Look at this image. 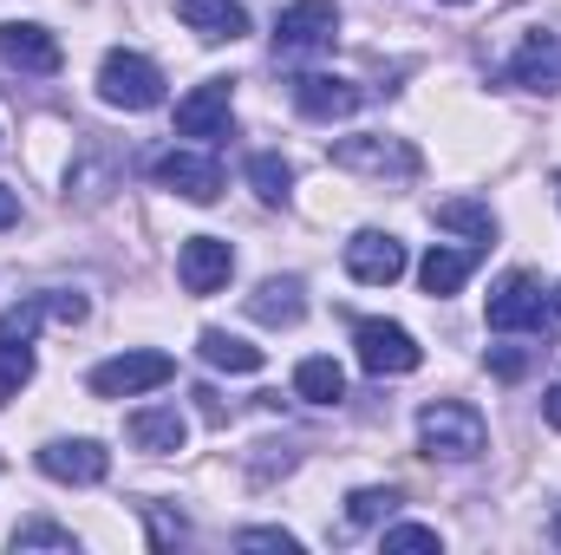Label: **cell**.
Here are the masks:
<instances>
[{
    "mask_svg": "<svg viewBox=\"0 0 561 555\" xmlns=\"http://www.w3.org/2000/svg\"><path fill=\"white\" fill-rule=\"evenodd\" d=\"M549 536H556V550H561V510H556V523H549Z\"/></svg>",
    "mask_w": 561,
    "mask_h": 555,
    "instance_id": "d590c367",
    "label": "cell"
},
{
    "mask_svg": "<svg viewBox=\"0 0 561 555\" xmlns=\"http://www.w3.org/2000/svg\"><path fill=\"white\" fill-rule=\"evenodd\" d=\"M510 79L529 86V92H561V26H536V33L516 46Z\"/></svg>",
    "mask_w": 561,
    "mask_h": 555,
    "instance_id": "4fadbf2b",
    "label": "cell"
},
{
    "mask_svg": "<svg viewBox=\"0 0 561 555\" xmlns=\"http://www.w3.org/2000/svg\"><path fill=\"white\" fill-rule=\"evenodd\" d=\"M333 163L353 170V177H392V183H412L424 170L419 144L412 138H386V132H366V138H340L333 144Z\"/></svg>",
    "mask_w": 561,
    "mask_h": 555,
    "instance_id": "3957f363",
    "label": "cell"
},
{
    "mask_svg": "<svg viewBox=\"0 0 561 555\" xmlns=\"http://www.w3.org/2000/svg\"><path fill=\"white\" fill-rule=\"evenodd\" d=\"M99 99H105L112 112H150V105H163V72H157L144 53L112 46V53L99 59Z\"/></svg>",
    "mask_w": 561,
    "mask_h": 555,
    "instance_id": "7a4b0ae2",
    "label": "cell"
},
{
    "mask_svg": "<svg viewBox=\"0 0 561 555\" xmlns=\"http://www.w3.org/2000/svg\"><path fill=\"white\" fill-rule=\"evenodd\" d=\"M294 393H300L307 406H340V399H346L340 360H300V366H294Z\"/></svg>",
    "mask_w": 561,
    "mask_h": 555,
    "instance_id": "7402d4cb",
    "label": "cell"
},
{
    "mask_svg": "<svg viewBox=\"0 0 561 555\" xmlns=\"http://www.w3.org/2000/svg\"><path fill=\"white\" fill-rule=\"evenodd\" d=\"M490 373L496 380H523L529 373V353L523 347H490Z\"/></svg>",
    "mask_w": 561,
    "mask_h": 555,
    "instance_id": "1f68e13d",
    "label": "cell"
},
{
    "mask_svg": "<svg viewBox=\"0 0 561 555\" xmlns=\"http://www.w3.org/2000/svg\"><path fill=\"white\" fill-rule=\"evenodd\" d=\"M542 418H549V424H556V431H561V380H556V386H549V399H542Z\"/></svg>",
    "mask_w": 561,
    "mask_h": 555,
    "instance_id": "e575fe53",
    "label": "cell"
},
{
    "mask_svg": "<svg viewBox=\"0 0 561 555\" xmlns=\"http://www.w3.org/2000/svg\"><path fill=\"white\" fill-rule=\"evenodd\" d=\"M536 333H542V340H561V287L542 294V320H536Z\"/></svg>",
    "mask_w": 561,
    "mask_h": 555,
    "instance_id": "d6a6232c",
    "label": "cell"
},
{
    "mask_svg": "<svg viewBox=\"0 0 561 555\" xmlns=\"http://www.w3.org/2000/svg\"><path fill=\"white\" fill-rule=\"evenodd\" d=\"M236 543H242V550H280V555H300V536H287V530H242Z\"/></svg>",
    "mask_w": 561,
    "mask_h": 555,
    "instance_id": "4dcf8cb0",
    "label": "cell"
},
{
    "mask_svg": "<svg viewBox=\"0 0 561 555\" xmlns=\"http://www.w3.org/2000/svg\"><path fill=\"white\" fill-rule=\"evenodd\" d=\"M556 190H561V177H556Z\"/></svg>",
    "mask_w": 561,
    "mask_h": 555,
    "instance_id": "74e56055",
    "label": "cell"
},
{
    "mask_svg": "<svg viewBox=\"0 0 561 555\" xmlns=\"http://www.w3.org/2000/svg\"><path fill=\"white\" fill-rule=\"evenodd\" d=\"M13 550H72V530H59V523H20Z\"/></svg>",
    "mask_w": 561,
    "mask_h": 555,
    "instance_id": "4316f807",
    "label": "cell"
},
{
    "mask_svg": "<svg viewBox=\"0 0 561 555\" xmlns=\"http://www.w3.org/2000/svg\"><path fill=\"white\" fill-rule=\"evenodd\" d=\"M437 229H450V236H470L477 249H490V242H496V216H490L483 203H470V196H450V203H437Z\"/></svg>",
    "mask_w": 561,
    "mask_h": 555,
    "instance_id": "44dd1931",
    "label": "cell"
},
{
    "mask_svg": "<svg viewBox=\"0 0 561 555\" xmlns=\"http://www.w3.org/2000/svg\"><path fill=\"white\" fill-rule=\"evenodd\" d=\"M13 223H20V190L0 183V229H13Z\"/></svg>",
    "mask_w": 561,
    "mask_h": 555,
    "instance_id": "836d02e7",
    "label": "cell"
},
{
    "mask_svg": "<svg viewBox=\"0 0 561 555\" xmlns=\"http://www.w3.org/2000/svg\"><path fill=\"white\" fill-rule=\"evenodd\" d=\"M353 347H359V366L373 380H399V373H419L424 347L399 327V320H359L353 327Z\"/></svg>",
    "mask_w": 561,
    "mask_h": 555,
    "instance_id": "277c9868",
    "label": "cell"
},
{
    "mask_svg": "<svg viewBox=\"0 0 561 555\" xmlns=\"http://www.w3.org/2000/svg\"><path fill=\"white\" fill-rule=\"evenodd\" d=\"M150 177H157L170 196H183V203H216V196H222V163L203 157V150H163V157L150 163Z\"/></svg>",
    "mask_w": 561,
    "mask_h": 555,
    "instance_id": "52a82bcc",
    "label": "cell"
},
{
    "mask_svg": "<svg viewBox=\"0 0 561 555\" xmlns=\"http://www.w3.org/2000/svg\"><path fill=\"white\" fill-rule=\"evenodd\" d=\"M170 373H176V360H170V353L138 347V353H118V360L92 366V380H85V386H92L99 399H138V393H157Z\"/></svg>",
    "mask_w": 561,
    "mask_h": 555,
    "instance_id": "5b68a950",
    "label": "cell"
},
{
    "mask_svg": "<svg viewBox=\"0 0 561 555\" xmlns=\"http://www.w3.org/2000/svg\"><path fill=\"white\" fill-rule=\"evenodd\" d=\"M419 444H424V457L470 464V457H483L490 424H483L477 406H463V399H431V406L419 412Z\"/></svg>",
    "mask_w": 561,
    "mask_h": 555,
    "instance_id": "6da1fadb",
    "label": "cell"
},
{
    "mask_svg": "<svg viewBox=\"0 0 561 555\" xmlns=\"http://www.w3.org/2000/svg\"><path fill=\"white\" fill-rule=\"evenodd\" d=\"M125 431H131V444H138V451H150V457H170V451H183L190 418L176 412V406H144V412L125 418Z\"/></svg>",
    "mask_w": 561,
    "mask_h": 555,
    "instance_id": "e0dca14e",
    "label": "cell"
},
{
    "mask_svg": "<svg viewBox=\"0 0 561 555\" xmlns=\"http://www.w3.org/2000/svg\"><path fill=\"white\" fill-rule=\"evenodd\" d=\"M399 510V490H353L346 497V523L353 530H373V523H386Z\"/></svg>",
    "mask_w": 561,
    "mask_h": 555,
    "instance_id": "d4e9b609",
    "label": "cell"
},
{
    "mask_svg": "<svg viewBox=\"0 0 561 555\" xmlns=\"http://www.w3.org/2000/svg\"><path fill=\"white\" fill-rule=\"evenodd\" d=\"M386 550H444V536L424 523H399V530H386Z\"/></svg>",
    "mask_w": 561,
    "mask_h": 555,
    "instance_id": "83f0119b",
    "label": "cell"
},
{
    "mask_svg": "<svg viewBox=\"0 0 561 555\" xmlns=\"http://www.w3.org/2000/svg\"><path fill=\"white\" fill-rule=\"evenodd\" d=\"M196 353H203L216 373H262V347H249V340H236V333H222V327H203V333H196Z\"/></svg>",
    "mask_w": 561,
    "mask_h": 555,
    "instance_id": "ffe728a7",
    "label": "cell"
},
{
    "mask_svg": "<svg viewBox=\"0 0 561 555\" xmlns=\"http://www.w3.org/2000/svg\"><path fill=\"white\" fill-rule=\"evenodd\" d=\"M536 320H542V281L529 269H516L490 287V333H523Z\"/></svg>",
    "mask_w": 561,
    "mask_h": 555,
    "instance_id": "7c38bea8",
    "label": "cell"
},
{
    "mask_svg": "<svg viewBox=\"0 0 561 555\" xmlns=\"http://www.w3.org/2000/svg\"><path fill=\"white\" fill-rule=\"evenodd\" d=\"M359 99H366V92H359L353 79H340V72H307V79H294V105H300L307 118H320V125L353 118Z\"/></svg>",
    "mask_w": 561,
    "mask_h": 555,
    "instance_id": "5bb4252c",
    "label": "cell"
},
{
    "mask_svg": "<svg viewBox=\"0 0 561 555\" xmlns=\"http://www.w3.org/2000/svg\"><path fill=\"white\" fill-rule=\"evenodd\" d=\"M249 314H255L262 327H294V320L307 314V287H300V275H268L255 294H249Z\"/></svg>",
    "mask_w": 561,
    "mask_h": 555,
    "instance_id": "ac0fdd59",
    "label": "cell"
},
{
    "mask_svg": "<svg viewBox=\"0 0 561 555\" xmlns=\"http://www.w3.org/2000/svg\"><path fill=\"white\" fill-rule=\"evenodd\" d=\"M176 13H183V26H190L196 39H209V46H229V39L249 33V7H242V0H176Z\"/></svg>",
    "mask_w": 561,
    "mask_h": 555,
    "instance_id": "2e32d148",
    "label": "cell"
},
{
    "mask_svg": "<svg viewBox=\"0 0 561 555\" xmlns=\"http://www.w3.org/2000/svg\"><path fill=\"white\" fill-rule=\"evenodd\" d=\"M176 138H229V79H203L176 105Z\"/></svg>",
    "mask_w": 561,
    "mask_h": 555,
    "instance_id": "9a60e30c",
    "label": "cell"
},
{
    "mask_svg": "<svg viewBox=\"0 0 561 555\" xmlns=\"http://www.w3.org/2000/svg\"><path fill=\"white\" fill-rule=\"evenodd\" d=\"M144 517H150V543L157 550H170V543H183L190 530H183V517H170V510H157V503H144Z\"/></svg>",
    "mask_w": 561,
    "mask_h": 555,
    "instance_id": "f546056e",
    "label": "cell"
},
{
    "mask_svg": "<svg viewBox=\"0 0 561 555\" xmlns=\"http://www.w3.org/2000/svg\"><path fill=\"white\" fill-rule=\"evenodd\" d=\"M39 471L53 484H105L112 451L99 438H53V444H39Z\"/></svg>",
    "mask_w": 561,
    "mask_h": 555,
    "instance_id": "ba28073f",
    "label": "cell"
},
{
    "mask_svg": "<svg viewBox=\"0 0 561 555\" xmlns=\"http://www.w3.org/2000/svg\"><path fill=\"white\" fill-rule=\"evenodd\" d=\"M26 380H33V340H0V406H13Z\"/></svg>",
    "mask_w": 561,
    "mask_h": 555,
    "instance_id": "cb8c5ba5",
    "label": "cell"
},
{
    "mask_svg": "<svg viewBox=\"0 0 561 555\" xmlns=\"http://www.w3.org/2000/svg\"><path fill=\"white\" fill-rule=\"evenodd\" d=\"M39 301H46V320H66V327H79V320H85V294L53 287V294H39Z\"/></svg>",
    "mask_w": 561,
    "mask_h": 555,
    "instance_id": "f1b7e54d",
    "label": "cell"
},
{
    "mask_svg": "<svg viewBox=\"0 0 561 555\" xmlns=\"http://www.w3.org/2000/svg\"><path fill=\"white\" fill-rule=\"evenodd\" d=\"M39 320H46V301H20V307L0 314V340H33Z\"/></svg>",
    "mask_w": 561,
    "mask_h": 555,
    "instance_id": "484cf974",
    "label": "cell"
},
{
    "mask_svg": "<svg viewBox=\"0 0 561 555\" xmlns=\"http://www.w3.org/2000/svg\"><path fill=\"white\" fill-rule=\"evenodd\" d=\"M333 33H340V7L333 0H294L275 20V53L280 59L320 53V46H333Z\"/></svg>",
    "mask_w": 561,
    "mask_h": 555,
    "instance_id": "8992f818",
    "label": "cell"
},
{
    "mask_svg": "<svg viewBox=\"0 0 561 555\" xmlns=\"http://www.w3.org/2000/svg\"><path fill=\"white\" fill-rule=\"evenodd\" d=\"M346 275L366 281V287H392V281L405 275V242L386 236V229H359L346 242Z\"/></svg>",
    "mask_w": 561,
    "mask_h": 555,
    "instance_id": "30bf717a",
    "label": "cell"
},
{
    "mask_svg": "<svg viewBox=\"0 0 561 555\" xmlns=\"http://www.w3.org/2000/svg\"><path fill=\"white\" fill-rule=\"evenodd\" d=\"M249 183H255L262 203H287V196H294V163H287L280 150H255V157H249Z\"/></svg>",
    "mask_w": 561,
    "mask_h": 555,
    "instance_id": "603a6c76",
    "label": "cell"
},
{
    "mask_svg": "<svg viewBox=\"0 0 561 555\" xmlns=\"http://www.w3.org/2000/svg\"><path fill=\"white\" fill-rule=\"evenodd\" d=\"M444 7H470V0H444Z\"/></svg>",
    "mask_w": 561,
    "mask_h": 555,
    "instance_id": "8d00e7d4",
    "label": "cell"
},
{
    "mask_svg": "<svg viewBox=\"0 0 561 555\" xmlns=\"http://www.w3.org/2000/svg\"><path fill=\"white\" fill-rule=\"evenodd\" d=\"M229 275H236V249L222 236H190L176 249V281L190 294H216V287H229Z\"/></svg>",
    "mask_w": 561,
    "mask_h": 555,
    "instance_id": "8fae6325",
    "label": "cell"
},
{
    "mask_svg": "<svg viewBox=\"0 0 561 555\" xmlns=\"http://www.w3.org/2000/svg\"><path fill=\"white\" fill-rule=\"evenodd\" d=\"M470 269H477L470 249H431V256L419 262V287L431 294V301H444V294H457V287L470 281Z\"/></svg>",
    "mask_w": 561,
    "mask_h": 555,
    "instance_id": "d6986e66",
    "label": "cell"
},
{
    "mask_svg": "<svg viewBox=\"0 0 561 555\" xmlns=\"http://www.w3.org/2000/svg\"><path fill=\"white\" fill-rule=\"evenodd\" d=\"M0 59H7L13 72H33V79H46V72L66 66L59 39H53L46 26H33V20H0Z\"/></svg>",
    "mask_w": 561,
    "mask_h": 555,
    "instance_id": "9c48e42d",
    "label": "cell"
}]
</instances>
